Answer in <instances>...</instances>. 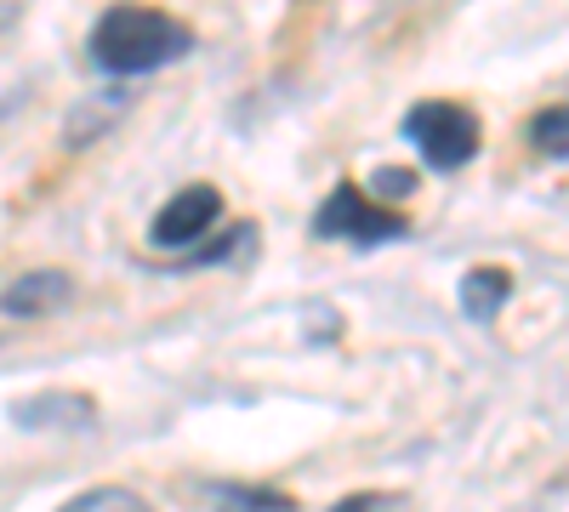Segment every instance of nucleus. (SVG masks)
<instances>
[{
	"instance_id": "f257e3e1",
	"label": "nucleus",
	"mask_w": 569,
	"mask_h": 512,
	"mask_svg": "<svg viewBox=\"0 0 569 512\" xmlns=\"http://www.w3.org/2000/svg\"><path fill=\"white\" fill-rule=\"evenodd\" d=\"M194 52V29L154 7H114L91 23V63L103 74H149Z\"/></svg>"
},
{
	"instance_id": "f03ea898",
	"label": "nucleus",
	"mask_w": 569,
	"mask_h": 512,
	"mask_svg": "<svg viewBox=\"0 0 569 512\" xmlns=\"http://www.w3.org/2000/svg\"><path fill=\"white\" fill-rule=\"evenodd\" d=\"M405 137L421 149V160L433 171H461L479 154V114L461 103H416L405 114Z\"/></svg>"
},
{
	"instance_id": "7ed1b4c3",
	"label": "nucleus",
	"mask_w": 569,
	"mask_h": 512,
	"mask_svg": "<svg viewBox=\"0 0 569 512\" xmlns=\"http://www.w3.org/2000/svg\"><path fill=\"white\" fill-rule=\"evenodd\" d=\"M313 234L319 240H348V245H382V240H405L410 222L388 205H376L359 182L330 189V200L313 211Z\"/></svg>"
},
{
	"instance_id": "20e7f679",
	"label": "nucleus",
	"mask_w": 569,
	"mask_h": 512,
	"mask_svg": "<svg viewBox=\"0 0 569 512\" xmlns=\"http://www.w3.org/2000/svg\"><path fill=\"white\" fill-rule=\"evenodd\" d=\"M217 217H222V194L211 189V182H188V189H177L160 211H154V222H149V240L160 245V251H206V234L217 228Z\"/></svg>"
},
{
	"instance_id": "39448f33",
	"label": "nucleus",
	"mask_w": 569,
	"mask_h": 512,
	"mask_svg": "<svg viewBox=\"0 0 569 512\" xmlns=\"http://www.w3.org/2000/svg\"><path fill=\"white\" fill-rule=\"evenodd\" d=\"M74 297V285H69V273H23V279H12L7 291H0V313H12V319H46V313H58L63 302Z\"/></svg>"
},
{
	"instance_id": "423d86ee",
	"label": "nucleus",
	"mask_w": 569,
	"mask_h": 512,
	"mask_svg": "<svg viewBox=\"0 0 569 512\" xmlns=\"http://www.w3.org/2000/svg\"><path fill=\"white\" fill-rule=\"evenodd\" d=\"M507 297H512V279H507L501 268H472V273L461 279V313L479 319V324H490Z\"/></svg>"
},
{
	"instance_id": "0eeeda50",
	"label": "nucleus",
	"mask_w": 569,
	"mask_h": 512,
	"mask_svg": "<svg viewBox=\"0 0 569 512\" xmlns=\"http://www.w3.org/2000/svg\"><path fill=\"white\" fill-rule=\"evenodd\" d=\"M530 149L547 160H569V103H552L530 120Z\"/></svg>"
},
{
	"instance_id": "6e6552de",
	"label": "nucleus",
	"mask_w": 569,
	"mask_h": 512,
	"mask_svg": "<svg viewBox=\"0 0 569 512\" xmlns=\"http://www.w3.org/2000/svg\"><path fill=\"white\" fill-rule=\"evenodd\" d=\"M58 512H154V506L142 501L137 490H114V484H103V490L74 495V501H69V506H58Z\"/></svg>"
},
{
	"instance_id": "1a4fd4ad",
	"label": "nucleus",
	"mask_w": 569,
	"mask_h": 512,
	"mask_svg": "<svg viewBox=\"0 0 569 512\" xmlns=\"http://www.w3.org/2000/svg\"><path fill=\"white\" fill-rule=\"evenodd\" d=\"M217 512H291V501H284V495H273V490H240V484H233V490H217Z\"/></svg>"
},
{
	"instance_id": "9d476101",
	"label": "nucleus",
	"mask_w": 569,
	"mask_h": 512,
	"mask_svg": "<svg viewBox=\"0 0 569 512\" xmlns=\"http://www.w3.org/2000/svg\"><path fill=\"white\" fill-rule=\"evenodd\" d=\"M376 189L399 200V194H410V177H405V171H376Z\"/></svg>"
},
{
	"instance_id": "9b49d317",
	"label": "nucleus",
	"mask_w": 569,
	"mask_h": 512,
	"mask_svg": "<svg viewBox=\"0 0 569 512\" xmlns=\"http://www.w3.org/2000/svg\"><path fill=\"white\" fill-rule=\"evenodd\" d=\"M393 501H382V495H353V501H342L337 512H388Z\"/></svg>"
},
{
	"instance_id": "f8f14e48",
	"label": "nucleus",
	"mask_w": 569,
	"mask_h": 512,
	"mask_svg": "<svg viewBox=\"0 0 569 512\" xmlns=\"http://www.w3.org/2000/svg\"><path fill=\"white\" fill-rule=\"evenodd\" d=\"M7 109H12V98H0V114H7Z\"/></svg>"
},
{
	"instance_id": "ddd939ff",
	"label": "nucleus",
	"mask_w": 569,
	"mask_h": 512,
	"mask_svg": "<svg viewBox=\"0 0 569 512\" xmlns=\"http://www.w3.org/2000/svg\"><path fill=\"white\" fill-rule=\"evenodd\" d=\"M7 18H12V12H0V23H7Z\"/></svg>"
}]
</instances>
